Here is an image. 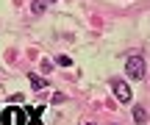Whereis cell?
Returning a JSON list of instances; mask_svg holds the SVG:
<instances>
[{
	"instance_id": "cell-1",
	"label": "cell",
	"mask_w": 150,
	"mask_h": 125,
	"mask_svg": "<svg viewBox=\"0 0 150 125\" xmlns=\"http://www.w3.org/2000/svg\"><path fill=\"white\" fill-rule=\"evenodd\" d=\"M145 72H147V67H145V59H142V56H131V59L125 61V75H128V78L142 81Z\"/></svg>"
},
{
	"instance_id": "cell-2",
	"label": "cell",
	"mask_w": 150,
	"mask_h": 125,
	"mask_svg": "<svg viewBox=\"0 0 150 125\" xmlns=\"http://www.w3.org/2000/svg\"><path fill=\"white\" fill-rule=\"evenodd\" d=\"M114 95H117L120 103H131V89H128V83H114Z\"/></svg>"
},
{
	"instance_id": "cell-3",
	"label": "cell",
	"mask_w": 150,
	"mask_h": 125,
	"mask_svg": "<svg viewBox=\"0 0 150 125\" xmlns=\"http://www.w3.org/2000/svg\"><path fill=\"white\" fill-rule=\"evenodd\" d=\"M6 125H22V111L20 109H6Z\"/></svg>"
},
{
	"instance_id": "cell-4",
	"label": "cell",
	"mask_w": 150,
	"mask_h": 125,
	"mask_svg": "<svg viewBox=\"0 0 150 125\" xmlns=\"http://www.w3.org/2000/svg\"><path fill=\"white\" fill-rule=\"evenodd\" d=\"M47 3H50V0H33V3H31V14H45V8H47Z\"/></svg>"
},
{
	"instance_id": "cell-5",
	"label": "cell",
	"mask_w": 150,
	"mask_h": 125,
	"mask_svg": "<svg viewBox=\"0 0 150 125\" xmlns=\"http://www.w3.org/2000/svg\"><path fill=\"white\" fill-rule=\"evenodd\" d=\"M28 81H31L33 89H47V81H45V78H39V75H28Z\"/></svg>"
},
{
	"instance_id": "cell-6",
	"label": "cell",
	"mask_w": 150,
	"mask_h": 125,
	"mask_svg": "<svg viewBox=\"0 0 150 125\" xmlns=\"http://www.w3.org/2000/svg\"><path fill=\"white\" fill-rule=\"evenodd\" d=\"M134 120H136V122H145V120H147V111H145V109H134Z\"/></svg>"
},
{
	"instance_id": "cell-7",
	"label": "cell",
	"mask_w": 150,
	"mask_h": 125,
	"mask_svg": "<svg viewBox=\"0 0 150 125\" xmlns=\"http://www.w3.org/2000/svg\"><path fill=\"white\" fill-rule=\"evenodd\" d=\"M59 64H61V67H70L72 61H70V56H59Z\"/></svg>"
},
{
	"instance_id": "cell-8",
	"label": "cell",
	"mask_w": 150,
	"mask_h": 125,
	"mask_svg": "<svg viewBox=\"0 0 150 125\" xmlns=\"http://www.w3.org/2000/svg\"><path fill=\"white\" fill-rule=\"evenodd\" d=\"M83 125H92V122H83Z\"/></svg>"
}]
</instances>
